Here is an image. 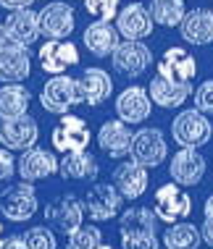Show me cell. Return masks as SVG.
Instances as JSON below:
<instances>
[{"label":"cell","instance_id":"1","mask_svg":"<svg viewBox=\"0 0 213 249\" xmlns=\"http://www.w3.org/2000/svg\"><path fill=\"white\" fill-rule=\"evenodd\" d=\"M39 105L45 107L53 116H63L71 107L84 105V89L79 79L63 76V73H56L53 79H48L39 92Z\"/></svg>","mask_w":213,"mask_h":249},{"label":"cell","instance_id":"2","mask_svg":"<svg viewBox=\"0 0 213 249\" xmlns=\"http://www.w3.org/2000/svg\"><path fill=\"white\" fill-rule=\"evenodd\" d=\"M171 137L179 147H203L211 142L213 137V126L208 116L197 107H190V110H182L171 124Z\"/></svg>","mask_w":213,"mask_h":249},{"label":"cell","instance_id":"3","mask_svg":"<svg viewBox=\"0 0 213 249\" xmlns=\"http://www.w3.org/2000/svg\"><path fill=\"white\" fill-rule=\"evenodd\" d=\"M37 207H39L37 192L29 181H19V184L8 186L0 194V213L11 223H24V220L35 218Z\"/></svg>","mask_w":213,"mask_h":249},{"label":"cell","instance_id":"4","mask_svg":"<svg viewBox=\"0 0 213 249\" xmlns=\"http://www.w3.org/2000/svg\"><path fill=\"white\" fill-rule=\"evenodd\" d=\"M153 210H155L158 220L166 223H179V220H187L192 213V199L184 192V186H179L176 181L171 184L158 186L155 197H153Z\"/></svg>","mask_w":213,"mask_h":249},{"label":"cell","instance_id":"5","mask_svg":"<svg viewBox=\"0 0 213 249\" xmlns=\"http://www.w3.org/2000/svg\"><path fill=\"white\" fill-rule=\"evenodd\" d=\"M111 60H113V69L118 73L135 79V76H142V73L150 69L153 53L142 39H124V42H118V48L111 53Z\"/></svg>","mask_w":213,"mask_h":249},{"label":"cell","instance_id":"6","mask_svg":"<svg viewBox=\"0 0 213 249\" xmlns=\"http://www.w3.org/2000/svg\"><path fill=\"white\" fill-rule=\"evenodd\" d=\"M53 139V147H56L58 152H79V150H87L90 147V126L84 118L79 116H69V113H63L61 121H58V126L53 129L50 134Z\"/></svg>","mask_w":213,"mask_h":249},{"label":"cell","instance_id":"7","mask_svg":"<svg viewBox=\"0 0 213 249\" xmlns=\"http://www.w3.org/2000/svg\"><path fill=\"white\" fill-rule=\"evenodd\" d=\"M45 218H48V223L58 233L71 236L77 228L84 226L82 223L84 220V202H79L74 194H63V197H58L56 202H50L45 207Z\"/></svg>","mask_w":213,"mask_h":249},{"label":"cell","instance_id":"8","mask_svg":"<svg viewBox=\"0 0 213 249\" xmlns=\"http://www.w3.org/2000/svg\"><path fill=\"white\" fill-rule=\"evenodd\" d=\"M132 160L145 168H158L169 155V144L161 129H139L132 139Z\"/></svg>","mask_w":213,"mask_h":249},{"label":"cell","instance_id":"9","mask_svg":"<svg viewBox=\"0 0 213 249\" xmlns=\"http://www.w3.org/2000/svg\"><path fill=\"white\" fill-rule=\"evenodd\" d=\"M39 129H37V121L24 113L19 118H0V144L8 147V150H29V147L37 144Z\"/></svg>","mask_w":213,"mask_h":249},{"label":"cell","instance_id":"10","mask_svg":"<svg viewBox=\"0 0 213 249\" xmlns=\"http://www.w3.org/2000/svg\"><path fill=\"white\" fill-rule=\"evenodd\" d=\"M121 192L113 184H95L84 197V213L90 215L92 220L103 223V220H111L121 213Z\"/></svg>","mask_w":213,"mask_h":249},{"label":"cell","instance_id":"11","mask_svg":"<svg viewBox=\"0 0 213 249\" xmlns=\"http://www.w3.org/2000/svg\"><path fill=\"white\" fill-rule=\"evenodd\" d=\"M205 158L197 152V147H182L174 158H171L169 176L179 186H197L205 176Z\"/></svg>","mask_w":213,"mask_h":249},{"label":"cell","instance_id":"12","mask_svg":"<svg viewBox=\"0 0 213 249\" xmlns=\"http://www.w3.org/2000/svg\"><path fill=\"white\" fill-rule=\"evenodd\" d=\"M37 16H39V35H45L48 39H69L77 26L74 8L66 3H48Z\"/></svg>","mask_w":213,"mask_h":249},{"label":"cell","instance_id":"13","mask_svg":"<svg viewBox=\"0 0 213 249\" xmlns=\"http://www.w3.org/2000/svg\"><path fill=\"white\" fill-rule=\"evenodd\" d=\"M16 171L21 181H29V184H37L42 178H50L53 173H58V158L42 147H29L24 150V155L19 158Z\"/></svg>","mask_w":213,"mask_h":249},{"label":"cell","instance_id":"14","mask_svg":"<svg viewBox=\"0 0 213 249\" xmlns=\"http://www.w3.org/2000/svg\"><path fill=\"white\" fill-rule=\"evenodd\" d=\"M29 73H32L29 48H24V45H13V42L0 45V82L16 84V82H24Z\"/></svg>","mask_w":213,"mask_h":249},{"label":"cell","instance_id":"15","mask_svg":"<svg viewBox=\"0 0 213 249\" xmlns=\"http://www.w3.org/2000/svg\"><path fill=\"white\" fill-rule=\"evenodd\" d=\"M3 29H5V42L29 48V45L37 42V37H39V16L29 8L11 11L8 18H5V24H3Z\"/></svg>","mask_w":213,"mask_h":249},{"label":"cell","instance_id":"16","mask_svg":"<svg viewBox=\"0 0 213 249\" xmlns=\"http://www.w3.org/2000/svg\"><path fill=\"white\" fill-rule=\"evenodd\" d=\"M79 63V50L74 42L69 39H48V42L39 48V66L45 73H63L69 66Z\"/></svg>","mask_w":213,"mask_h":249},{"label":"cell","instance_id":"17","mask_svg":"<svg viewBox=\"0 0 213 249\" xmlns=\"http://www.w3.org/2000/svg\"><path fill=\"white\" fill-rule=\"evenodd\" d=\"M153 16L142 3H129L116 13V29L124 39H145L153 35Z\"/></svg>","mask_w":213,"mask_h":249},{"label":"cell","instance_id":"18","mask_svg":"<svg viewBox=\"0 0 213 249\" xmlns=\"http://www.w3.org/2000/svg\"><path fill=\"white\" fill-rule=\"evenodd\" d=\"M158 73L171 79V82L192 84V79L197 76V60L184 48H169L163 53V58L158 60Z\"/></svg>","mask_w":213,"mask_h":249},{"label":"cell","instance_id":"19","mask_svg":"<svg viewBox=\"0 0 213 249\" xmlns=\"http://www.w3.org/2000/svg\"><path fill=\"white\" fill-rule=\"evenodd\" d=\"M150 92L145 87H126L121 95L116 97V116L126 121V124H142L145 118H150Z\"/></svg>","mask_w":213,"mask_h":249},{"label":"cell","instance_id":"20","mask_svg":"<svg viewBox=\"0 0 213 249\" xmlns=\"http://www.w3.org/2000/svg\"><path fill=\"white\" fill-rule=\"evenodd\" d=\"M82 42H84V48H87L95 58H108L111 53L118 48L121 35H118V29H116L111 21L97 18V21H92L87 29H84Z\"/></svg>","mask_w":213,"mask_h":249},{"label":"cell","instance_id":"21","mask_svg":"<svg viewBox=\"0 0 213 249\" xmlns=\"http://www.w3.org/2000/svg\"><path fill=\"white\" fill-rule=\"evenodd\" d=\"M132 139L135 134L129 131V124L121 118L116 121H105L97 131V144H100L103 152H108L111 158H126L132 150Z\"/></svg>","mask_w":213,"mask_h":249},{"label":"cell","instance_id":"22","mask_svg":"<svg viewBox=\"0 0 213 249\" xmlns=\"http://www.w3.org/2000/svg\"><path fill=\"white\" fill-rule=\"evenodd\" d=\"M113 186L121 192L124 199H139L145 194V189H148V168L135 163V160H126V163L116 165Z\"/></svg>","mask_w":213,"mask_h":249},{"label":"cell","instance_id":"23","mask_svg":"<svg viewBox=\"0 0 213 249\" xmlns=\"http://www.w3.org/2000/svg\"><path fill=\"white\" fill-rule=\"evenodd\" d=\"M179 29H182V39L190 45H197V48H200V45L213 42V11L195 8V11L184 13Z\"/></svg>","mask_w":213,"mask_h":249},{"label":"cell","instance_id":"24","mask_svg":"<svg viewBox=\"0 0 213 249\" xmlns=\"http://www.w3.org/2000/svg\"><path fill=\"white\" fill-rule=\"evenodd\" d=\"M150 100L155 103L158 107H166V110H171V107H179L187 103V97L192 95V84H179V82H171V79H166L158 73L155 79L150 82Z\"/></svg>","mask_w":213,"mask_h":249},{"label":"cell","instance_id":"25","mask_svg":"<svg viewBox=\"0 0 213 249\" xmlns=\"http://www.w3.org/2000/svg\"><path fill=\"white\" fill-rule=\"evenodd\" d=\"M100 171L97 160L92 158L87 150H79V152H66L61 160H58V173L69 181H92Z\"/></svg>","mask_w":213,"mask_h":249},{"label":"cell","instance_id":"26","mask_svg":"<svg viewBox=\"0 0 213 249\" xmlns=\"http://www.w3.org/2000/svg\"><path fill=\"white\" fill-rule=\"evenodd\" d=\"M79 82H82V89H84V103L90 107L103 105L113 92V79L103 69H87Z\"/></svg>","mask_w":213,"mask_h":249},{"label":"cell","instance_id":"27","mask_svg":"<svg viewBox=\"0 0 213 249\" xmlns=\"http://www.w3.org/2000/svg\"><path fill=\"white\" fill-rule=\"evenodd\" d=\"M118 233H158V215L150 207H129L118 218Z\"/></svg>","mask_w":213,"mask_h":249},{"label":"cell","instance_id":"28","mask_svg":"<svg viewBox=\"0 0 213 249\" xmlns=\"http://www.w3.org/2000/svg\"><path fill=\"white\" fill-rule=\"evenodd\" d=\"M32 95L21 82L0 87V118H19L29 110Z\"/></svg>","mask_w":213,"mask_h":249},{"label":"cell","instance_id":"29","mask_svg":"<svg viewBox=\"0 0 213 249\" xmlns=\"http://www.w3.org/2000/svg\"><path fill=\"white\" fill-rule=\"evenodd\" d=\"M163 244L166 249H200L203 233L195 223L179 220V223H169V228L163 233Z\"/></svg>","mask_w":213,"mask_h":249},{"label":"cell","instance_id":"30","mask_svg":"<svg viewBox=\"0 0 213 249\" xmlns=\"http://www.w3.org/2000/svg\"><path fill=\"white\" fill-rule=\"evenodd\" d=\"M184 13V0H150V16L161 26H179Z\"/></svg>","mask_w":213,"mask_h":249},{"label":"cell","instance_id":"31","mask_svg":"<svg viewBox=\"0 0 213 249\" xmlns=\"http://www.w3.org/2000/svg\"><path fill=\"white\" fill-rule=\"evenodd\" d=\"M103 244V233L97 226H82L66 241V249H97Z\"/></svg>","mask_w":213,"mask_h":249},{"label":"cell","instance_id":"32","mask_svg":"<svg viewBox=\"0 0 213 249\" xmlns=\"http://www.w3.org/2000/svg\"><path fill=\"white\" fill-rule=\"evenodd\" d=\"M24 239H26V244H29V249H56V233L50 231V228H45V226H35V228H29V231L24 233Z\"/></svg>","mask_w":213,"mask_h":249},{"label":"cell","instance_id":"33","mask_svg":"<svg viewBox=\"0 0 213 249\" xmlns=\"http://www.w3.org/2000/svg\"><path fill=\"white\" fill-rule=\"evenodd\" d=\"M84 8L90 16L103 18V21H113L118 13V0H84Z\"/></svg>","mask_w":213,"mask_h":249},{"label":"cell","instance_id":"34","mask_svg":"<svg viewBox=\"0 0 213 249\" xmlns=\"http://www.w3.org/2000/svg\"><path fill=\"white\" fill-rule=\"evenodd\" d=\"M158 233H121V249H158Z\"/></svg>","mask_w":213,"mask_h":249},{"label":"cell","instance_id":"35","mask_svg":"<svg viewBox=\"0 0 213 249\" xmlns=\"http://www.w3.org/2000/svg\"><path fill=\"white\" fill-rule=\"evenodd\" d=\"M195 107L203 113H208V116H213V79L203 82L195 89Z\"/></svg>","mask_w":213,"mask_h":249},{"label":"cell","instance_id":"36","mask_svg":"<svg viewBox=\"0 0 213 249\" xmlns=\"http://www.w3.org/2000/svg\"><path fill=\"white\" fill-rule=\"evenodd\" d=\"M13 173H16V160L8 147H0V181L13 178Z\"/></svg>","mask_w":213,"mask_h":249},{"label":"cell","instance_id":"37","mask_svg":"<svg viewBox=\"0 0 213 249\" xmlns=\"http://www.w3.org/2000/svg\"><path fill=\"white\" fill-rule=\"evenodd\" d=\"M0 249H29V244H26L24 236H8V239H3Z\"/></svg>","mask_w":213,"mask_h":249},{"label":"cell","instance_id":"38","mask_svg":"<svg viewBox=\"0 0 213 249\" xmlns=\"http://www.w3.org/2000/svg\"><path fill=\"white\" fill-rule=\"evenodd\" d=\"M35 3V0H0V5L8 11H19V8H29V5Z\"/></svg>","mask_w":213,"mask_h":249},{"label":"cell","instance_id":"39","mask_svg":"<svg viewBox=\"0 0 213 249\" xmlns=\"http://www.w3.org/2000/svg\"><path fill=\"white\" fill-rule=\"evenodd\" d=\"M200 233H203V241L213 249V220L205 218V223H203V228H200Z\"/></svg>","mask_w":213,"mask_h":249},{"label":"cell","instance_id":"40","mask_svg":"<svg viewBox=\"0 0 213 249\" xmlns=\"http://www.w3.org/2000/svg\"><path fill=\"white\" fill-rule=\"evenodd\" d=\"M203 213H205V218L208 220H213V194L208 199H205V207H203Z\"/></svg>","mask_w":213,"mask_h":249},{"label":"cell","instance_id":"41","mask_svg":"<svg viewBox=\"0 0 213 249\" xmlns=\"http://www.w3.org/2000/svg\"><path fill=\"white\" fill-rule=\"evenodd\" d=\"M5 42V29H3V24H0V45Z\"/></svg>","mask_w":213,"mask_h":249},{"label":"cell","instance_id":"42","mask_svg":"<svg viewBox=\"0 0 213 249\" xmlns=\"http://www.w3.org/2000/svg\"><path fill=\"white\" fill-rule=\"evenodd\" d=\"M97 249H113L111 244H100V247H97Z\"/></svg>","mask_w":213,"mask_h":249},{"label":"cell","instance_id":"43","mask_svg":"<svg viewBox=\"0 0 213 249\" xmlns=\"http://www.w3.org/2000/svg\"><path fill=\"white\" fill-rule=\"evenodd\" d=\"M0 244H3V223H0Z\"/></svg>","mask_w":213,"mask_h":249},{"label":"cell","instance_id":"44","mask_svg":"<svg viewBox=\"0 0 213 249\" xmlns=\"http://www.w3.org/2000/svg\"><path fill=\"white\" fill-rule=\"evenodd\" d=\"M35 3H37V0H35Z\"/></svg>","mask_w":213,"mask_h":249}]
</instances>
